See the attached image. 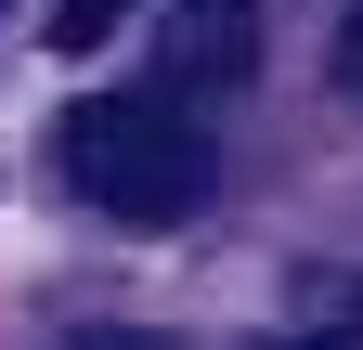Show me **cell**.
<instances>
[{
    "label": "cell",
    "mask_w": 363,
    "mask_h": 350,
    "mask_svg": "<svg viewBox=\"0 0 363 350\" xmlns=\"http://www.w3.org/2000/svg\"><path fill=\"white\" fill-rule=\"evenodd\" d=\"M130 13H143V0H52V52H104Z\"/></svg>",
    "instance_id": "cell-3"
},
{
    "label": "cell",
    "mask_w": 363,
    "mask_h": 350,
    "mask_svg": "<svg viewBox=\"0 0 363 350\" xmlns=\"http://www.w3.org/2000/svg\"><path fill=\"white\" fill-rule=\"evenodd\" d=\"M247 65H259V13L247 0H156V104L234 91Z\"/></svg>",
    "instance_id": "cell-2"
},
{
    "label": "cell",
    "mask_w": 363,
    "mask_h": 350,
    "mask_svg": "<svg viewBox=\"0 0 363 350\" xmlns=\"http://www.w3.org/2000/svg\"><path fill=\"white\" fill-rule=\"evenodd\" d=\"M337 91H363V13H337Z\"/></svg>",
    "instance_id": "cell-5"
},
{
    "label": "cell",
    "mask_w": 363,
    "mask_h": 350,
    "mask_svg": "<svg viewBox=\"0 0 363 350\" xmlns=\"http://www.w3.org/2000/svg\"><path fill=\"white\" fill-rule=\"evenodd\" d=\"M65 350H169V337H143V324H78Z\"/></svg>",
    "instance_id": "cell-4"
},
{
    "label": "cell",
    "mask_w": 363,
    "mask_h": 350,
    "mask_svg": "<svg viewBox=\"0 0 363 350\" xmlns=\"http://www.w3.org/2000/svg\"><path fill=\"white\" fill-rule=\"evenodd\" d=\"M272 350H363V324H298V337H272Z\"/></svg>",
    "instance_id": "cell-6"
},
{
    "label": "cell",
    "mask_w": 363,
    "mask_h": 350,
    "mask_svg": "<svg viewBox=\"0 0 363 350\" xmlns=\"http://www.w3.org/2000/svg\"><path fill=\"white\" fill-rule=\"evenodd\" d=\"M52 156H65L78 208H104V221H130V234H169V221H195V208L220 195V143H208L182 104H156V91L78 104Z\"/></svg>",
    "instance_id": "cell-1"
}]
</instances>
